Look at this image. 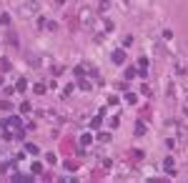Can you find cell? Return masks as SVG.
<instances>
[{
    "label": "cell",
    "instance_id": "obj_1",
    "mask_svg": "<svg viewBox=\"0 0 188 183\" xmlns=\"http://www.w3.org/2000/svg\"><path fill=\"white\" fill-rule=\"evenodd\" d=\"M60 148H63V153H65V156H70V153H73V140H63Z\"/></svg>",
    "mask_w": 188,
    "mask_h": 183
},
{
    "label": "cell",
    "instance_id": "obj_2",
    "mask_svg": "<svg viewBox=\"0 0 188 183\" xmlns=\"http://www.w3.org/2000/svg\"><path fill=\"white\" fill-rule=\"evenodd\" d=\"M123 60H125V53H121V50L113 53V63H123Z\"/></svg>",
    "mask_w": 188,
    "mask_h": 183
},
{
    "label": "cell",
    "instance_id": "obj_3",
    "mask_svg": "<svg viewBox=\"0 0 188 183\" xmlns=\"http://www.w3.org/2000/svg\"><path fill=\"white\" fill-rule=\"evenodd\" d=\"M25 151H28L30 156H38V153H40V151H38V145H33V143H28V145H25Z\"/></svg>",
    "mask_w": 188,
    "mask_h": 183
},
{
    "label": "cell",
    "instance_id": "obj_4",
    "mask_svg": "<svg viewBox=\"0 0 188 183\" xmlns=\"http://www.w3.org/2000/svg\"><path fill=\"white\" fill-rule=\"evenodd\" d=\"M136 133H138V136H143V133H145V125H143V120H138V125H136Z\"/></svg>",
    "mask_w": 188,
    "mask_h": 183
},
{
    "label": "cell",
    "instance_id": "obj_5",
    "mask_svg": "<svg viewBox=\"0 0 188 183\" xmlns=\"http://www.w3.org/2000/svg\"><path fill=\"white\" fill-rule=\"evenodd\" d=\"M8 123H10V125H15V128H20V118H15V116H13Z\"/></svg>",
    "mask_w": 188,
    "mask_h": 183
},
{
    "label": "cell",
    "instance_id": "obj_6",
    "mask_svg": "<svg viewBox=\"0 0 188 183\" xmlns=\"http://www.w3.org/2000/svg\"><path fill=\"white\" fill-rule=\"evenodd\" d=\"M25 85H28V83H25V78H20V80H18V90H25Z\"/></svg>",
    "mask_w": 188,
    "mask_h": 183
},
{
    "label": "cell",
    "instance_id": "obj_7",
    "mask_svg": "<svg viewBox=\"0 0 188 183\" xmlns=\"http://www.w3.org/2000/svg\"><path fill=\"white\" fill-rule=\"evenodd\" d=\"M65 168L68 171H75V161H65Z\"/></svg>",
    "mask_w": 188,
    "mask_h": 183
},
{
    "label": "cell",
    "instance_id": "obj_8",
    "mask_svg": "<svg viewBox=\"0 0 188 183\" xmlns=\"http://www.w3.org/2000/svg\"><path fill=\"white\" fill-rule=\"evenodd\" d=\"M0 108H8V111H10V103H5V100H0Z\"/></svg>",
    "mask_w": 188,
    "mask_h": 183
},
{
    "label": "cell",
    "instance_id": "obj_9",
    "mask_svg": "<svg viewBox=\"0 0 188 183\" xmlns=\"http://www.w3.org/2000/svg\"><path fill=\"white\" fill-rule=\"evenodd\" d=\"M55 3H65V0H55Z\"/></svg>",
    "mask_w": 188,
    "mask_h": 183
}]
</instances>
